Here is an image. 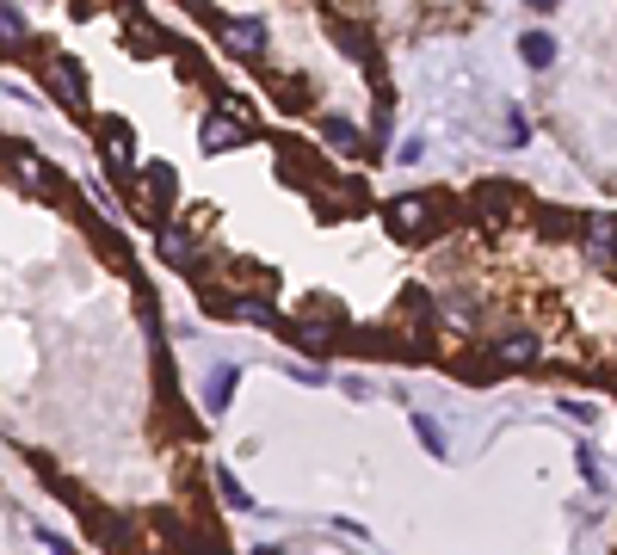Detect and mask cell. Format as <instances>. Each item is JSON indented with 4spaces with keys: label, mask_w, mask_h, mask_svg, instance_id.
Instances as JSON below:
<instances>
[{
    "label": "cell",
    "mask_w": 617,
    "mask_h": 555,
    "mask_svg": "<svg viewBox=\"0 0 617 555\" xmlns=\"http://www.w3.org/2000/svg\"><path fill=\"white\" fill-rule=\"evenodd\" d=\"M247 130H253V118H241V111H210L204 130H198V142L210 148V155H229V148L247 142Z\"/></svg>",
    "instance_id": "obj_8"
},
{
    "label": "cell",
    "mask_w": 617,
    "mask_h": 555,
    "mask_svg": "<svg viewBox=\"0 0 617 555\" xmlns=\"http://www.w3.org/2000/svg\"><path fill=\"white\" fill-rule=\"evenodd\" d=\"M414 432H420V444H426V457H445V432H439V420H432V414H414Z\"/></svg>",
    "instance_id": "obj_18"
},
{
    "label": "cell",
    "mask_w": 617,
    "mask_h": 555,
    "mask_svg": "<svg viewBox=\"0 0 617 555\" xmlns=\"http://www.w3.org/2000/svg\"><path fill=\"white\" fill-rule=\"evenodd\" d=\"M395 315H402L408 327H426V321H432V296H426V290H408V296H402V309H395Z\"/></svg>",
    "instance_id": "obj_17"
},
{
    "label": "cell",
    "mask_w": 617,
    "mask_h": 555,
    "mask_svg": "<svg viewBox=\"0 0 617 555\" xmlns=\"http://www.w3.org/2000/svg\"><path fill=\"white\" fill-rule=\"evenodd\" d=\"M44 81H50V93H56L68 111H87V68H81L75 56H50V62H44Z\"/></svg>",
    "instance_id": "obj_5"
},
{
    "label": "cell",
    "mask_w": 617,
    "mask_h": 555,
    "mask_svg": "<svg viewBox=\"0 0 617 555\" xmlns=\"http://www.w3.org/2000/svg\"><path fill=\"white\" fill-rule=\"evenodd\" d=\"M574 463H580V475H587L593 488H605V469H599V457H593V444H580V451H574Z\"/></svg>",
    "instance_id": "obj_22"
},
{
    "label": "cell",
    "mask_w": 617,
    "mask_h": 555,
    "mask_svg": "<svg viewBox=\"0 0 617 555\" xmlns=\"http://www.w3.org/2000/svg\"><path fill=\"white\" fill-rule=\"evenodd\" d=\"M525 7H537V13H550V7H556V0H525Z\"/></svg>",
    "instance_id": "obj_25"
},
{
    "label": "cell",
    "mask_w": 617,
    "mask_h": 555,
    "mask_svg": "<svg viewBox=\"0 0 617 555\" xmlns=\"http://www.w3.org/2000/svg\"><path fill=\"white\" fill-rule=\"evenodd\" d=\"M229 401H235V364H216L210 377H204V407H210V414H223Z\"/></svg>",
    "instance_id": "obj_13"
},
{
    "label": "cell",
    "mask_w": 617,
    "mask_h": 555,
    "mask_svg": "<svg viewBox=\"0 0 617 555\" xmlns=\"http://www.w3.org/2000/svg\"><path fill=\"white\" fill-rule=\"evenodd\" d=\"M0 50H31V25H25V13L19 7H0Z\"/></svg>",
    "instance_id": "obj_14"
},
{
    "label": "cell",
    "mask_w": 617,
    "mask_h": 555,
    "mask_svg": "<svg viewBox=\"0 0 617 555\" xmlns=\"http://www.w3.org/2000/svg\"><path fill=\"white\" fill-rule=\"evenodd\" d=\"M580 241H587V259L617 278V216H580Z\"/></svg>",
    "instance_id": "obj_7"
},
{
    "label": "cell",
    "mask_w": 617,
    "mask_h": 555,
    "mask_svg": "<svg viewBox=\"0 0 617 555\" xmlns=\"http://www.w3.org/2000/svg\"><path fill=\"white\" fill-rule=\"evenodd\" d=\"M482 358L494 370H531V364H543V333L537 327H500L494 340H482Z\"/></svg>",
    "instance_id": "obj_2"
},
{
    "label": "cell",
    "mask_w": 617,
    "mask_h": 555,
    "mask_svg": "<svg viewBox=\"0 0 617 555\" xmlns=\"http://www.w3.org/2000/svg\"><path fill=\"white\" fill-rule=\"evenodd\" d=\"M513 204H519V185H482L476 192V216L488 222V229H500V222L513 216Z\"/></svg>",
    "instance_id": "obj_11"
},
{
    "label": "cell",
    "mask_w": 617,
    "mask_h": 555,
    "mask_svg": "<svg viewBox=\"0 0 617 555\" xmlns=\"http://www.w3.org/2000/svg\"><path fill=\"white\" fill-rule=\"evenodd\" d=\"M44 555H75L68 543H56V537H44Z\"/></svg>",
    "instance_id": "obj_23"
},
{
    "label": "cell",
    "mask_w": 617,
    "mask_h": 555,
    "mask_svg": "<svg viewBox=\"0 0 617 555\" xmlns=\"http://www.w3.org/2000/svg\"><path fill=\"white\" fill-rule=\"evenodd\" d=\"M99 247H105V253H112V266H124V272H136V259H130V247H124V235H118V229H105V222H99Z\"/></svg>",
    "instance_id": "obj_19"
},
{
    "label": "cell",
    "mask_w": 617,
    "mask_h": 555,
    "mask_svg": "<svg viewBox=\"0 0 617 555\" xmlns=\"http://www.w3.org/2000/svg\"><path fill=\"white\" fill-rule=\"evenodd\" d=\"M173 185H179V179H173V167H167V161H149V167H142V192H149V198H142L136 210L149 216L155 229H167V210H173Z\"/></svg>",
    "instance_id": "obj_6"
},
{
    "label": "cell",
    "mask_w": 617,
    "mask_h": 555,
    "mask_svg": "<svg viewBox=\"0 0 617 555\" xmlns=\"http://www.w3.org/2000/svg\"><path fill=\"white\" fill-rule=\"evenodd\" d=\"M383 222H389V235H395V241H426V235L445 222V198H432V192H408V198H395V204L383 210Z\"/></svg>",
    "instance_id": "obj_1"
},
{
    "label": "cell",
    "mask_w": 617,
    "mask_h": 555,
    "mask_svg": "<svg viewBox=\"0 0 617 555\" xmlns=\"http://www.w3.org/2000/svg\"><path fill=\"white\" fill-rule=\"evenodd\" d=\"M99 136H105V161H112V179L118 185H130V173H136V136H130V124L124 118H99Z\"/></svg>",
    "instance_id": "obj_9"
},
{
    "label": "cell",
    "mask_w": 617,
    "mask_h": 555,
    "mask_svg": "<svg viewBox=\"0 0 617 555\" xmlns=\"http://www.w3.org/2000/svg\"><path fill=\"white\" fill-rule=\"evenodd\" d=\"M284 340L297 346V352H315V358H321V352H334V346L346 340V321H340V309L328 303V315H321V321H303V315L284 321Z\"/></svg>",
    "instance_id": "obj_3"
},
{
    "label": "cell",
    "mask_w": 617,
    "mask_h": 555,
    "mask_svg": "<svg viewBox=\"0 0 617 555\" xmlns=\"http://www.w3.org/2000/svg\"><path fill=\"white\" fill-rule=\"evenodd\" d=\"M519 56H525V68H550L556 62V37L550 31H525L519 37Z\"/></svg>",
    "instance_id": "obj_15"
},
{
    "label": "cell",
    "mask_w": 617,
    "mask_h": 555,
    "mask_svg": "<svg viewBox=\"0 0 617 555\" xmlns=\"http://www.w3.org/2000/svg\"><path fill=\"white\" fill-rule=\"evenodd\" d=\"M247 555H284V549H278V543H260V549H247Z\"/></svg>",
    "instance_id": "obj_24"
},
{
    "label": "cell",
    "mask_w": 617,
    "mask_h": 555,
    "mask_svg": "<svg viewBox=\"0 0 617 555\" xmlns=\"http://www.w3.org/2000/svg\"><path fill=\"white\" fill-rule=\"evenodd\" d=\"M321 142H328L334 155H371V142L358 136V124H352V118H321Z\"/></svg>",
    "instance_id": "obj_12"
},
{
    "label": "cell",
    "mask_w": 617,
    "mask_h": 555,
    "mask_svg": "<svg viewBox=\"0 0 617 555\" xmlns=\"http://www.w3.org/2000/svg\"><path fill=\"white\" fill-rule=\"evenodd\" d=\"M210 31L229 56H260L266 50V25L260 19H235V13H210Z\"/></svg>",
    "instance_id": "obj_4"
},
{
    "label": "cell",
    "mask_w": 617,
    "mask_h": 555,
    "mask_svg": "<svg viewBox=\"0 0 617 555\" xmlns=\"http://www.w3.org/2000/svg\"><path fill=\"white\" fill-rule=\"evenodd\" d=\"M272 99L284 111H303L309 105V81H303V74H272Z\"/></svg>",
    "instance_id": "obj_16"
},
{
    "label": "cell",
    "mask_w": 617,
    "mask_h": 555,
    "mask_svg": "<svg viewBox=\"0 0 617 555\" xmlns=\"http://www.w3.org/2000/svg\"><path fill=\"white\" fill-rule=\"evenodd\" d=\"M445 321L451 327H476V303H469V296H445Z\"/></svg>",
    "instance_id": "obj_21"
},
{
    "label": "cell",
    "mask_w": 617,
    "mask_h": 555,
    "mask_svg": "<svg viewBox=\"0 0 617 555\" xmlns=\"http://www.w3.org/2000/svg\"><path fill=\"white\" fill-rule=\"evenodd\" d=\"M7 161H13V173L31 185V192H44V198L56 192V167L38 155V148H7Z\"/></svg>",
    "instance_id": "obj_10"
},
{
    "label": "cell",
    "mask_w": 617,
    "mask_h": 555,
    "mask_svg": "<svg viewBox=\"0 0 617 555\" xmlns=\"http://www.w3.org/2000/svg\"><path fill=\"white\" fill-rule=\"evenodd\" d=\"M216 488H223V500H229V506H247V512H253V494L235 481V469H216Z\"/></svg>",
    "instance_id": "obj_20"
}]
</instances>
